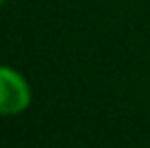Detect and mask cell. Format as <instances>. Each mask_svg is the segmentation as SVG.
I'll use <instances>...</instances> for the list:
<instances>
[{
	"label": "cell",
	"instance_id": "1",
	"mask_svg": "<svg viewBox=\"0 0 150 148\" xmlns=\"http://www.w3.org/2000/svg\"><path fill=\"white\" fill-rule=\"evenodd\" d=\"M30 105V85L13 68L0 65V115H18Z\"/></svg>",
	"mask_w": 150,
	"mask_h": 148
},
{
	"label": "cell",
	"instance_id": "2",
	"mask_svg": "<svg viewBox=\"0 0 150 148\" xmlns=\"http://www.w3.org/2000/svg\"><path fill=\"white\" fill-rule=\"evenodd\" d=\"M4 2H7V0H0V4H4Z\"/></svg>",
	"mask_w": 150,
	"mask_h": 148
}]
</instances>
